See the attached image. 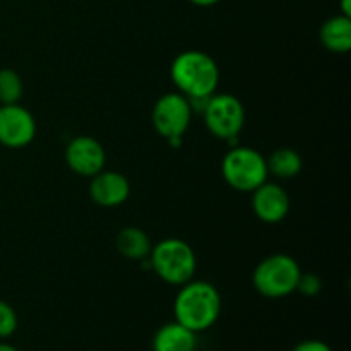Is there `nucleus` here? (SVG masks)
I'll list each match as a JSON object with an SVG mask.
<instances>
[{"mask_svg": "<svg viewBox=\"0 0 351 351\" xmlns=\"http://www.w3.org/2000/svg\"><path fill=\"white\" fill-rule=\"evenodd\" d=\"M170 75L178 93L189 101L204 103L219 86V67L215 58L201 50H187L173 58Z\"/></svg>", "mask_w": 351, "mask_h": 351, "instance_id": "1", "label": "nucleus"}, {"mask_svg": "<svg viewBox=\"0 0 351 351\" xmlns=\"http://www.w3.org/2000/svg\"><path fill=\"white\" fill-rule=\"evenodd\" d=\"M175 321L195 335L211 329L221 314V297L209 281H187L173 302Z\"/></svg>", "mask_w": 351, "mask_h": 351, "instance_id": "2", "label": "nucleus"}, {"mask_svg": "<svg viewBox=\"0 0 351 351\" xmlns=\"http://www.w3.org/2000/svg\"><path fill=\"white\" fill-rule=\"evenodd\" d=\"M149 261L156 276L173 287H182L191 281L197 269L194 249L182 239H165L158 242L151 249Z\"/></svg>", "mask_w": 351, "mask_h": 351, "instance_id": "3", "label": "nucleus"}, {"mask_svg": "<svg viewBox=\"0 0 351 351\" xmlns=\"http://www.w3.org/2000/svg\"><path fill=\"white\" fill-rule=\"evenodd\" d=\"M300 264L288 254H273L261 261L252 273V285L266 298H285L297 291Z\"/></svg>", "mask_w": 351, "mask_h": 351, "instance_id": "4", "label": "nucleus"}, {"mask_svg": "<svg viewBox=\"0 0 351 351\" xmlns=\"http://www.w3.org/2000/svg\"><path fill=\"white\" fill-rule=\"evenodd\" d=\"M221 175L239 192H254L267 180L266 158L249 146H235L223 156Z\"/></svg>", "mask_w": 351, "mask_h": 351, "instance_id": "5", "label": "nucleus"}, {"mask_svg": "<svg viewBox=\"0 0 351 351\" xmlns=\"http://www.w3.org/2000/svg\"><path fill=\"white\" fill-rule=\"evenodd\" d=\"M192 103L182 93H167L156 99L151 112L154 130L171 146H180L184 134L191 127Z\"/></svg>", "mask_w": 351, "mask_h": 351, "instance_id": "6", "label": "nucleus"}, {"mask_svg": "<svg viewBox=\"0 0 351 351\" xmlns=\"http://www.w3.org/2000/svg\"><path fill=\"white\" fill-rule=\"evenodd\" d=\"M204 123L209 132L223 141H235L245 125L243 103L230 93H215L202 106Z\"/></svg>", "mask_w": 351, "mask_h": 351, "instance_id": "7", "label": "nucleus"}, {"mask_svg": "<svg viewBox=\"0 0 351 351\" xmlns=\"http://www.w3.org/2000/svg\"><path fill=\"white\" fill-rule=\"evenodd\" d=\"M36 137V120L33 113L19 103L0 105V144L21 149Z\"/></svg>", "mask_w": 351, "mask_h": 351, "instance_id": "8", "label": "nucleus"}, {"mask_svg": "<svg viewBox=\"0 0 351 351\" xmlns=\"http://www.w3.org/2000/svg\"><path fill=\"white\" fill-rule=\"evenodd\" d=\"M65 161L74 173L91 178L105 170L106 151L95 137L77 136L65 147Z\"/></svg>", "mask_w": 351, "mask_h": 351, "instance_id": "9", "label": "nucleus"}, {"mask_svg": "<svg viewBox=\"0 0 351 351\" xmlns=\"http://www.w3.org/2000/svg\"><path fill=\"white\" fill-rule=\"evenodd\" d=\"M252 194V211L261 221L276 225L290 213V197L280 184L264 182Z\"/></svg>", "mask_w": 351, "mask_h": 351, "instance_id": "10", "label": "nucleus"}, {"mask_svg": "<svg viewBox=\"0 0 351 351\" xmlns=\"http://www.w3.org/2000/svg\"><path fill=\"white\" fill-rule=\"evenodd\" d=\"M89 195L101 208H119L129 199L130 182L119 171L101 170L91 177Z\"/></svg>", "mask_w": 351, "mask_h": 351, "instance_id": "11", "label": "nucleus"}, {"mask_svg": "<svg viewBox=\"0 0 351 351\" xmlns=\"http://www.w3.org/2000/svg\"><path fill=\"white\" fill-rule=\"evenodd\" d=\"M153 351H192L197 348V335L180 322H167L153 336Z\"/></svg>", "mask_w": 351, "mask_h": 351, "instance_id": "12", "label": "nucleus"}, {"mask_svg": "<svg viewBox=\"0 0 351 351\" xmlns=\"http://www.w3.org/2000/svg\"><path fill=\"white\" fill-rule=\"evenodd\" d=\"M319 40L331 53H348L351 50V17L343 14L329 17L319 29Z\"/></svg>", "mask_w": 351, "mask_h": 351, "instance_id": "13", "label": "nucleus"}, {"mask_svg": "<svg viewBox=\"0 0 351 351\" xmlns=\"http://www.w3.org/2000/svg\"><path fill=\"white\" fill-rule=\"evenodd\" d=\"M117 250L122 254L125 259L130 261H143L149 257L153 243H151L149 235L144 230L137 226H125L119 232L115 239Z\"/></svg>", "mask_w": 351, "mask_h": 351, "instance_id": "14", "label": "nucleus"}, {"mask_svg": "<svg viewBox=\"0 0 351 351\" xmlns=\"http://www.w3.org/2000/svg\"><path fill=\"white\" fill-rule=\"evenodd\" d=\"M267 171L281 180H290L295 178L302 171L304 161L302 156L291 147H280L274 151L269 158H266Z\"/></svg>", "mask_w": 351, "mask_h": 351, "instance_id": "15", "label": "nucleus"}, {"mask_svg": "<svg viewBox=\"0 0 351 351\" xmlns=\"http://www.w3.org/2000/svg\"><path fill=\"white\" fill-rule=\"evenodd\" d=\"M24 84L12 69H0V105H14L23 98Z\"/></svg>", "mask_w": 351, "mask_h": 351, "instance_id": "16", "label": "nucleus"}, {"mask_svg": "<svg viewBox=\"0 0 351 351\" xmlns=\"http://www.w3.org/2000/svg\"><path fill=\"white\" fill-rule=\"evenodd\" d=\"M17 324V314L7 302L0 300V339H7L16 332Z\"/></svg>", "mask_w": 351, "mask_h": 351, "instance_id": "17", "label": "nucleus"}, {"mask_svg": "<svg viewBox=\"0 0 351 351\" xmlns=\"http://www.w3.org/2000/svg\"><path fill=\"white\" fill-rule=\"evenodd\" d=\"M322 290V280L314 273H302L298 278L297 291H300L305 297H315L321 293Z\"/></svg>", "mask_w": 351, "mask_h": 351, "instance_id": "18", "label": "nucleus"}, {"mask_svg": "<svg viewBox=\"0 0 351 351\" xmlns=\"http://www.w3.org/2000/svg\"><path fill=\"white\" fill-rule=\"evenodd\" d=\"M291 351H332L328 343L321 341V339H305V341L298 343Z\"/></svg>", "mask_w": 351, "mask_h": 351, "instance_id": "19", "label": "nucleus"}, {"mask_svg": "<svg viewBox=\"0 0 351 351\" xmlns=\"http://www.w3.org/2000/svg\"><path fill=\"white\" fill-rule=\"evenodd\" d=\"M339 9H341L339 14L351 17V0H341V2H339Z\"/></svg>", "mask_w": 351, "mask_h": 351, "instance_id": "20", "label": "nucleus"}, {"mask_svg": "<svg viewBox=\"0 0 351 351\" xmlns=\"http://www.w3.org/2000/svg\"><path fill=\"white\" fill-rule=\"evenodd\" d=\"M189 2L194 3V5L197 7H211V5H216L219 0H189Z\"/></svg>", "mask_w": 351, "mask_h": 351, "instance_id": "21", "label": "nucleus"}, {"mask_svg": "<svg viewBox=\"0 0 351 351\" xmlns=\"http://www.w3.org/2000/svg\"><path fill=\"white\" fill-rule=\"evenodd\" d=\"M0 351H19L16 346L9 345V343H0Z\"/></svg>", "mask_w": 351, "mask_h": 351, "instance_id": "22", "label": "nucleus"}, {"mask_svg": "<svg viewBox=\"0 0 351 351\" xmlns=\"http://www.w3.org/2000/svg\"><path fill=\"white\" fill-rule=\"evenodd\" d=\"M192 351H199V350H197V348H195V350H192Z\"/></svg>", "mask_w": 351, "mask_h": 351, "instance_id": "23", "label": "nucleus"}]
</instances>
